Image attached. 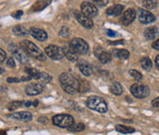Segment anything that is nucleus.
I'll return each instance as SVG.
<instances>
[{
    "label": "nucleus",
    "mask_w": 159,
    "mask_h": 135,
    "mask_svg": "<svg viewBox=\"0 0 159 135\" xmlns=\"http://www.w3.org/2000/svg\"><path fill=\"white\" fill-rule=\"evenodd\" d=\"M60 83L62 89L72 95L79 92V79L70 73H62L60 76Z\"/></svg>",
    "instance_id": "obj_1"
},
{
    "label": "nucleus",
    "mask_w": 159,
    "mask_h": 135,
    "mask_svg": "<svg viewBox=\"0 0 159 135\" xmlns=\"http://www.w3.org/2000/svg\"><path fill=\"white\" fill-rule=\"evenodd\" d=\"M20 46L28 55L35 58L36 60H39L41 62L46 60V56L43 53V52L40 51V49L36 44H34L32 41L25 40L20 42Z\"/></svg>",
    "instance_id": "obj_2"
},
{
    "label": "nucleus",
    "mask_w": 159,
    "mask_h": 135,
    "mask_svg": "<svg viewBox=\"0 0 159 135\" xmlns=\"http://www.w3.org/2000/svg\"><path fill=\"white\" fill-rule=\"evenodd\" d=\"M86 105L90 110L97 111L99 113H105L108 110V106L106 101L98 96L89 97L86 100Z\"/></svg>",
    "instance_id": "obj_3"
},
{
    "label": "nucleus",
    "mask_w": 159,
    "mask_h": 135,
    "mask_svg": "<svg viewBox=\"0 0 159 135\" xmlns=\"http://www.w3.org/2000/svg\"><path fill=\"white\" fill-rule=\"evenodd\" d=\"M52 122L58 127L68 129L74 124V119L69 114H59L52 118Z\"/></svg>",
    "instance_id": "obj_4"
},
{
    "label": "nucleus",
    "mask_w": 159,
    "mask_h": 135,
    "mask_svg": "<svg viewBox=\"0 0 159 135\" xmlns=\"http://www.w3.org/2000/svg\"><path fill=\"white\" fill-rule=\"evenodd\" d=\"M69 46L75 52H77L78 54H80V55H85L89 52V44L83 39H80V38L72 39L70 41Z\"/></svg>",
    "instance_id": "obj_5"
},
{
    "label": "nucleus",
    "mask_w": 159,
    "mask_h": 135,
    "mask_svg": "<svg viewBox=\"0 0 159 135\" xmlns=\"http://www.w3.org/2000/svg\"><path fill=\"white\" fill-rule=\"evenodd\" d=\"M45 53L52 60L58 61L61 60L65 54H64V50L62 47L56 46V45H49L45 49Z\"/></svg>",
    "instance_id": "obj_6"
},
{
    "label": "nucleus",
    "mask_w": 159,
    "mask_h": 135,
    "mask_svg": "<svg viewBox=\"0 0 159 135\" xmlns=\"http://www.w3.org/2000/svg\"><path fill=\"white\" fill-rule=\"evenodd\" d=\"M131 94L136 98H145L150 94L149 87L140 84H134L130 87Z\"/></svg>",
    "instance_id": "obj_7"
},
{
    "label": "nucleus",
    "mask_w": 159,
    "mask_h": 135,
    "mask_svg": "<svg viewBox=\"0 0 159 135\" xmlns=\"http://www.w3.org/2000/svg\"><path fill=\"white\" fill-rule=\"evenodd\" d=\"M9 51L10 52L14 55L15 58H17V60L23 64H27L28 63V57L27 55V53L23 51V49L18 48L16 45H11L9 47Z\"/></svg>",
    "instance_id": "obj_8"
},
{
    "label": "nucleus",
    "mask_w": 159,
    "mask_h": 135,
    "mask_svg": "<svg viewBox=\"0 0 159 135\" xmlns=\"http://www.w3.org/2000/svg\"><path fill=\"white\" fill-rule=\"evenodd\" d=\"M80 10L81 12L86 15L87 17H94L98 15V8L97 6L93 4V3H91V2H83L80 6Z\"/></svg>",
    "instance_id": "obj_9"
},
{
    "label": "nucleus",
    "mask_w": 159,
    "mask_h": 135,
    "mask_svg": "<svg viewBox=\"0 0 159 135\" xmlns=\"http://www.w3.org/2000/svg\"><path fill=\"white\" fill-rule=\"evenodd\" d=\"M138 19L141 23L143 24H149L152 23L156 20V17L154 14H152L150 11H148L147 9H143V8H139L138 12Z\"/></svg>",
    "instance_id": "obj_10"
},
{
    "label": "nucleus",
    "mask_w": 159,
    "mask_h": 135,
    "mask_svg": "<svg viewBox=\"0 0 159 135\" xmlns=\"http://www.w3.org/2000/svg\"><path fill=\"white\" fill-rule=\"evenodd\" d=\"M43 89H44V84L36 82L28 84L25 88V92L28 96H36L40 94L43 91Z\"/></svg>",
    "instance_id": "obj_11"
},
{
    "label": "nucleus",
    "mask_w": 159,
    "mask_h": 135,
    "mask_svg": "<svg viewBox=\"0 0 159 135\" xmlns=\"http://www.w3.org/2000/svg\"><path fill=\"white\" fill-rule=\"evenodd\" d=\"M136 11L134 8H128L127 10H125L121 17V22L124 26H128L131 23L134 22V20L136 17Z\"/></svg>",
    "instance_id": "obj_12"
},
{
    "label": "nucleus",
    "mask_w": 159,
    "mask_h": 135,
    "mask_svg": "<svg viewBox=\"0 0 159 135\" xmlns=\"http://www.w3.org/2000/svg\"><path fill=\"white\" fill-rule=\"evenodd\" d=\"M94 54L102 64H108L112 60L111 54L108 52H106L105 50H103L102 47H99V46H97L94 49Z\"/></svg>",
    "instance_id": "obj_13"
},
{
    "label": "nucleus",
    "mask_w": 159,
    "mask_h": 135,
    "mask_svg": "<svg viewBox=\"0 0 159 135\" xmlns=\"http://www.w3.org/2000/svg\"><path fill=\"white\" fill-rule=\"evenodd\" d=\"M29 34L36 40L39 41H44L48 39V34L44 29H39V28H30L29 29Z\"/></svg>",
    "instance_id": "obj_14"
},
{
    "label": "nucleus",
    "mask_w": 159,
    "mask_h": 135,
    "mask_svg": "<svg viewBox=\"0 0 159 135\" xmlns=\"http://www.w3.org/2000/svg\"><path fill=\"white\" fill-rule=\"evenodd\" d=\"M75 17H76L78 22H79L80 24H81L84 28H86V29H91L93 27V22H92L91 18L89 17H87L86 15H84L82 12H80V13L77 12L75 14Z\"/></svg>",
    "instance_id": "obj_15"
},
{
    "label": "nucleus",
    "mask_w": 159,
    "mask_h": 135,
    "mask_svg": "<svg viewBox=\"0 0 159 135\" xmlns=\"http://www.w3.org/2000/svg\"><path fill=\"white\" fill-rule=\"evenodd\" d=\"M9 118L15 119L22 122H30L32 120V114L28 111H21V112H14L9 115Z\"/></svg>",
    "instance_id": "obj_16"
},
{
    "label": "nucleus",
    "mask_w": 159,
    "mask_h": 135,
    "mask_svg": "<svg viewBox=\"0 0 159 135\" xmlns=\"http://www.w3.org/2000/svg\"><path fill=\"white\" fill-rule=\"evenodd\" d=\"M159 35V29H157V26H153V27H149L147 29H145L144 31V36L146 40H153L157 38Z\"/></svg>",
    "instance_id": "obj_17"
},
{
    "label": "nucleus",
    "mask_w": 159,
    "mask_h": 135,
    "mask_svg": "<svg viewBox=\"0 0 159 135\" xmlns=\"http://www.w3.org/2000/svg\"><path fill=\"white\" fill-rule=\"evenodd\" d=\"M124 6L123 5H120V4L114 5V6H112L106 9V14L108 16L116 17V16L121 15L124 12Z\"/></svg>",
    "instance_id": "obj_18"
},
{
    "label": "nucleus",
    "mask_w": 159,
    "mask_h": 135,
    "mask_svg": "<svg viewBox=\"0 0 159 135\" xmlns=\"http://www.w3.org/2000/svg\"><path fill=\"white\" fill-rule=\"evenodd\" d=\"M64 50V54L66 56V58L71 61V62H76L79 59V54L77 52H75L72 49H71V47L68 45H65L64 47H62Z\"/></svg>",
    "instance_id": "obj_19"
},
{
    "label": "nucleus",
    "mask_w": 159,
    "mask_h": 135,
    "mask_svg": "<svg viewBox=\"0 0 159 135\" xmlns=\"http://www.w3.org/2000/svg\"><path fill=\"white\" fill-rule=\"evenodd\" d=\"M51 3V0H39L37 1L33 6H32V10L35 12H39L43 10L46 6H48Z\"/></svg>",
    "instance_id": "obj_20"
},
{
    "label": "nucleus",
    "mask_w": 159,
    "mask_h": 135,
    "mask_svg": "<svg viewBox=\"0 0 159 135\" xmlns=\"http://www.w3.org/2000/svg\"><path fill=\"white\" fill-rule=\"evenodd\" d=\"M110 92L115 96H121L124 93V88L119 82H113L110 87Z\"/></svg>",
    "instance_id": "obj_21"
},
{
    "label": "nucleus",
    "mask_w": 159,
    "mask_h": 135,
    "mask_svg": "<svg viewBox=\"0 0 159 135\" xmlns=\"http://www.w3.org/2000/svg\"><path fill=\"white\" fill-rule=\"evenodd\" d=\"M113 54L115 57H117L121 60H125L130 56V52L127 50H124V49H113Z\"/></svg>",
    "instance_id": "obj_22"
},
{
    "label": "nucleus",
    "mask_w": 159,
    "mask_h": 135,
    "mask_svg": "<svg viewBox=\"0 0 159 135\" xmlns=\"http://www.w3.org/2000/svg\"><path fill=\"white\" fill-rule=\"evenodd\" d=\"M13 32L17 35V36H21V37H25L28 36L29 34L28 29H27L24 26L22 25H17L13 28Z\"/></svg>",
    "instance_id": "obj_23"
},
{
    "label": "nucleus",
    "mask_w": 159,
    "mask_h": 135,
    "mask_svg": "<svg viewBox=\"0 0 159 135\" xmlns=\"http://www.w3.org/2000/svg\"><path fill=\"white\" fill-rule=\"evenodd\" d=\"M140 64L142 68L146 71H150L153 67V63L148 57H143L140 61Z\"/></svg>",
    "instance_id": "obj_24"
},
{
    "label": "nucleus",
    "mask_w": 159,
    "mask_h": 135,
    "mask_svg": "<svg viewBox=\"0 0 159 135\" xmlns=\"http://www.w3.org/2000/svg\"><path fill=\"white\" fill-rule=\"evenodd\" d=\"M115 130L117 132H119L120 133H134L135 132V129L133 127H128V126H124V125H116L115 126Z\"/></svg>",
    "instance_id": "obj_25"
},
{
    "label": "nucleus",
    "mask_w": 159,
    "mask_h": 135,
    "mask_svg": "<svg viewBox=\"0 0 159 135\" xmlns=\"http://www.w3.org/2000/svg\"><path fill=\"white\" fill-rule=\"evenodd\" d=\"M78 67H79L80 71L82 73L83 75H85V76H90V75H91L92 70H91V66L88 65L87 64H83V63H82V64H79Z\"/></svg>",
    "instance_id": "obj_26"
},
{
    "label": "nucleus",
    "mask_w": 159,
    "mask_h": 135,
    "mask_svg": "<svg viewBox=\"0 0 159 135\" xmlns=\"http://www.w3.org/2000/svg\"><path fill=\"white\" fill-rule=\"evenodd\" d=\"M143 5L147 10L156 9L157 7V0H143Z\"/></svg>",
    "instance_id": "obj_27"
},
{
    "label": "nucleus",
    "mask_w": 159,
    "mask_h": 135,
    "mask_svg": "<svg viewBox=\"0 0 159 135\" xmlns=\"http://www.w3.org/2000/svg\"><path fill=\"white\" fill-rule=\"evenodd\" d=\"M25 71L27 72V74L31 76V78L36 79V80H39V76H40V72H39L38 70H36L35 68H26Z\"/></svg>",
    "instance_id": "obj_28"
},
{
    "label": "nucleus",
    "mask_w": 159,
    "mask_h": 135,
    "mask_svg": "<svg viewBox=\"0 0 159 135\" xmlns=\"http://www.w3.org/2000/svg\"><path fill=\"white\" fill-rule=\"evenodd\" d=\"M68 130L72 133H80L85 130V125L83 123H78V124H73L72 127L68 128Z\"/></svg>",
    "instance_id": "obj_29"
},
{
    "label": "nucleus",
    "mask_w": 159,
    "mask_h": 135,
    "mask_svg": "<svg viewBox=\"0 0 159 135\" xmlns=\"http://www.w3.org/2000/svg\"><path fill=\"white\" fill-rule=\"evenodd\" d=\"M71 34H72L71 29H70L68 27H65V26L62 27L61 29V31H60V36H61V38H63V39H68V38H70Z\"/></svg>",
    "instance_id": "obj_30"
},
{
    "label": "nucleus",
    "mask_w": 159,
    "mask_h": 135,
    "mask_svg": "<svg viewBox=\"0 0 159 135\" xmlns=\"http://www.w3.org/2000/svg\"><path fill=\"white\" fill-rule=\"evenodd\" d=\"M129 75H130L132 77H134L135 80H137V81H141V80L143 79L142 74H141L139 71H137V70H135V69L129 70Z\"/></svg>",
    "instance_id": "obj_31"
},
{
    "label": "nucleus",
    "mask_w": 159,
    "mask_h": 135,
    "mask_svg": "<svg viewBox=\"0 0 159 135\" xmlns=\"http://www.w3.org/2000/svg\"><path fill=\"white\" fill-rule=\"evenodd\" d=\"M23 104H25L23 101H13V102H11V103L9 104L8 110H16V109L21 107Z\"/></svg>",
    "instance_id": "obj_32"
},
{
    "label": "nucleus",
    "mask_w": 159,
    "mask_h": 135,
    "mask_svg": "<svg viewBox=\"0 0 159 135\" xmlns=\"http://www.w3.org/2000/svg\"><path fill=\"white\" fill-rule=\"evenodd\" d=\"M39 80L42 81L43 83H49L51 80V76L50 75H48L45 72H40V76H39Z\"/></svg>",
    "instance_id": "obj_33"
},
{
    "label": "nucleus",
    "mask_w": 159,
    "mask_h": 135,
    "mask_svg": "<svg viewBox=\"0 0 159 135\" xmlns=\"http://www.w3.org/2000/svg\"><path fill=\"white\" fill-rule=\"evenodd\" d=\"M96 6H104L108 4V0H92Z\"/></svg>",
    "instance_id": "obj_34"
},
{
    "label": "nucleus",
    "mask_w": 159,
    "mask_h": 135,
    "mask_svg": "<svg viewBox=\"0 0 159 135\" xmlns=\"http://www.w3.org/2000/svg\"><path fill=\"white\" fill-rule=\"evenodd\" d=\"M6 64L10 68H15L16 67V63H15V60L13 58H8L6 60Z\"/></svg>",
    "instance_id": "obj_35"
},
{
    "label": "nucleus",
    "mask_w": 159,
    "mask_h": 135,
    "mask_svg": "<svg viewBox=\"0 0 159 135\" xmlns=\"http://www.w3.org/2000/svg\"><path fill=\"white\" fill-rule=\"evenodd\" d=\"M6 59V53L3 49H0V63L5 62Z\"/></svg>",
    "instance_id": "obj_36"
},
{
    "label": "nucleus",
    "mask_w": 159,
    "mask_h": 135,
    "mask_svg": "<svg viewBox=\"0 0 159 135\" xmlns=\"http://www.w3.org/2000/svg\"><path fill=\"white\" fill-rule=\"evenodd\" d=\"M6 81H7V83H19L21 80L20 79H18V78H17V77H8L7 79H6Z\"/></svg>",
    "instance_id": "obj_37"
},
{
    "label": "nucleus",
    "mask_w": 159,
    "mask_h": 135,
    "mask_svg": "<svg viewBox=\"0 0 159 135\" xmlns=\"http://www.w3.org/2000/svg\"><path fill=\"white\" fill-rule=\"evenodd\" d=\"M23 15V11L22 10H18V11H17L16 13H14L13 15H12V17H15V18H19V17H21V16Z\"/></svg>",
    "instance_id": "obj_38"
},
{
    "label": "nucleus",
    "mask_w": 159,
    "mask_h": 135,
    "mask_svg": "<svg viewBox=\"0 0 159 135\" xmlns=\"http://www.w3.org/2000/svg\"><path fill=\"white\" fill-rule=\"evenodd\" d=\"M109 44L111 45H118V44H124V40H116V41H108Z\"/></svg>",
    "instance_id": "obj_39"
},
{
    "label": "nucleus",
    "mask_w": 159,
    "mask_h": 135,
    "mask_svg": "<svg viewBox=\"0 0 159 135\" xmlns=\"http://www.w3.org/2000/svg\"><path fill=\"white\" fill-rule=\"evenodd\" d=\"M152 106L155 108H159V97L155 98L154 100H152Z\"/></svg>",
    "instance_id": "obj_40"
},
{
    "label": "nucleus",
    "mask_w": 159,
    "mask_h": 135,
    "mask_svg": "<svg viewBox=\"0 0 159 135\" xmlns=\"http://www.w3.org/2000/svg\"><path fill=\"white\" fill-rule=\"evenodd\" d=\"M152 48L155 49V50L159 51V39L158 40H155V41L152 43Z\"/></svg>",
    "instance_id": "obj_41"
},
{
    "label": "nucleus",
    "mask_w": 159,
    "mask_h": 135,
    "mask_svg": "<svg viewBox=\"0 0 159 135\" xmlns=\"http://www.w3.org/2000/svg\"><path fill=\"white\" fill-rule=\"evenodd\" d=\"M39 122H40V123H42V124H48L49 120H48L46 117H40V118L39 119Z\"/></svg>",
    "instance_id": "obj_42"
},
{
    "label": "nucleus",
    "mask_w": 159,
    "mask_h": 135,
    "mask_svg": "<svg viewBox=\"0 0 159 135\" xmlns=\"http://www.w3.org/2000/svg\"><path fill=\"white\" fill-rule=\"evenodd\" d=\"M106 33H107V35L109 37H115V36H117V33L115 31H113V30H111V29H108L106 31Z\"/></svg>",
    "instance_id": "obj_43"
},
{
    "label": "nucleus",
    "mask_w": 159,
    "mask_h": 135,
    "mask_svg": "<svg viewBox=\"0 0 159 135\" xmlns=\"http://www.w3.org/2000/svg\"><path fill=\"white\" fill-rule=\"evenodd\" d=\"M155 65H156L157 69L159 70V54L156 57V59H155Z\"/></svg>",
    "instance_id": "obj_44"
},
{
    "label": "nucleus",
    "mask_w": 159,
    "mask_h": 135,
    "mask_svg": "<svg viewBox=\"0 0 159 135\" xmlns=\"http://www.w3.org/2000/svg\"><path fill=\"white\" fill-rule=\"evenodd\" d=\"M30 79H31V76H29L28 75V76H22V77L20 78V80H21V81H23V82L29 81Z\"/></svg>",
    "instance_id": "obj_45"
},
{
    "label": "nucleus",
    "mask_w": 159,
    "mask_h": 135,
    "mask_svg": "<svg viewBox=\"0 0 159 135\" xmlns=\"http://www.w3.org/2000/svg\"><path fill=\"white\" fill-rule=\"evenodd\" d=\"M31 105H32V102H30V101H26V102H25V106H26L27 108L30 107Z\"/></svg>",
    "instance_id": "obj_46"
},
{
    "label": "nucleus",
    "mask_w": 159,
    "mask_h": 135,
    "mask_svg": "<svg viewBox=\"0 0 159 135\" xmlns=\"http://www.w3.org/2000/svg\"><path fill=\"white\" fill-rule=\"evenodd\" d=\"M32 104H33L34 107H38V105H39V101H38V100H35Z\"/></svg>",
    "instance_id": "obj_47"
},
{
    "label": "nucleus",
    "mask_w": 159,
    "mask_h": 135,
    "mask_svg": "<svg viewBox=\"0 0 159 135\" xmlns=\"http://www.w3.org/2000/svg\"><path fill=\"white\" fill-rule=\"evenodd\" d=\"M126 100H128V103H132V102H133V100H132V99H130L128 97H126Z\"/></svg>",
    "instance_id": "obj_48"
},
{
    "label": "nucleus",
    "mask_w": 159,
    "mask_h": 135,
    "mask_svg": "<svg viewBox=\"0 0 159 135\" xmlns=\"http://www.w3.org/2000/svg\"><path fill=\"white\" fill-rule=\"evenodd\" d=\"M121 121H123L124 122H132V121H126V120H121Z\"/></svg>",
    "instance_id": "obj_49"
},
{
    "label": "nucleus",
    "mask_w": 159,
    "mask_h": 135,
    "mask_svg": "<svg viewBox=\"0 0 159 135\" xmlns=\"http://www.w3.org/2000/svg\"><path fill=\"white\" fill-rule=\"evenodd\" d=\"M4 73V69L2 67H0V74H3Z\"/></svg>",
    "instance_id": "obj_50"
},
{
    "label": "nucleus",
    "mask_w": 159,
    "mask_h": 135,
    "mask_svg": "<svg viewBox=\"0 0 159 135\" xmlns=\"http://www.w3.org/2000/svg\"><path fill=\"white\" fill-rule=\"evenodd\" d=\"M6 132H3V131H0V134H6Z\"/></svg>",
    "instance_id": "obj_51"
}]
</instances>
